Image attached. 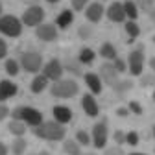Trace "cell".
<instances>
[{
  "instance_id": "obj_1",
  "label": "cell",
  "mask_w": 155,
  "mask_h": 155,
  "mask_svg": "<svg viewBox=\"0 0 155 155\" xmlns=\"http://www.w3.org/2000/svg\"><path fill=\"white\" fill-rule=\"evenodd\" d=\"M33 135L39 139H45V140H63L65 135H67V129L63 127V124L59 122H43L33 127Z\"/></svg>"
},
{
  "instance_id": "obj_2",
  "label": "cell",
  "mask_w": 155,
  "mask_h": 155,
  "mask_svg": "<svg viewBox=\"0 0 155 155\" xmlns=\"http://www.w3.org/2000/svg\"><path fill=\"white\" fill-rule=\"evenodd\" d=\"M13 120H22L28 126H39L43 124V113L37 111L35 107H17L13 109Z\"/></svg>"
},
{
  "instance_id": "obj_3",
  "label": "cell",
  "mask_w": 155,
  "mask_h": 155,
  "mask_svg": "<svg viewBox=\"0 0 155 155\" xmlns=\"http://www.w3.org/2000/svg\"><path fill=\"white\" fill-rule=\"evenodd\" d=\"M50 92L55 98H72L80 92V87L74 80H59V81H54Z\"/></svg>"
},
{
  "instance_id": "obj_4",
  "label": "cell",
  "mask_w": 155,
  "mask_h": 155,
  "mask_svg": "<svg viewBox=\"0 0 155 155\" xmlns=\"http://www.w3.org/2000/svg\"><path fill=\"white\" fill-rule=\"evenodd\" d=\"M0 33L8 37H18L22 33V21H18L13 15H2L0 17Z\"/></svg>"
},
{
  "instance_id": "obj_5",
  "label": "cell",
  "mask_w": 155,
  "mask_h": 155,
  "mask_svg": "<svg viewBox=\"0 0 155 155\" xmlns=\"http://www.w3.org/2000/svg\"><path fill=\"white\" fill-rule=\"evenodd\" d=\"M21 67L26 72H39L43 67V57L37 52H24L21 55Z\"/></svg>"
},
{
  "instance_id": "obj_6",
  "label": "cell",
  "mask_w": 155,
  "mask_h": 155,
  "mask_svg": "<svg viewBox=\"0 0 155 155\" xmlns=\"http://www.w3.org/2000/svg\"><path fill=\"white\" fill-rule=\"evenodd\" d=\"M45 21V9L41 6H30L22 15V24L26 26H39Z\"/></svg>"
},
{
  "instance_id": "obj_7",
  "label": "cell",
  "mask_w": 155,
  "mask_h": 155,
  "mask_svg": "<svg viewBox=\"0 0 155 155\" xmlns=\"http://www.w3.org/2000/svg\"><path fill=\"white\" fill-rule=\"evenodd\" d=\"M92 144L98 150L105 148V144H107V126H105V122L94 124V127H92Z\"/></svg>"
},
{
  "instance_id": "obj_8",
  "label": "cell",
  "mask_w": 155,
  "mask_h": 155,
  "mask_svg": "<svg viewBox=\"0 0 155 155\" xmlns=\"http://www.w3.org/2000/svg\"><path fill=\"white\" fill-rule=\"evenodd\" d=\"M129 72L133 76H140L142 74V68H144V54H142V48L139 50H133L129 54Z\"/></svg>"
},
{
  "instance_id": "obj_9",
  "label": "cell",
  "mask_w": 155,
  "mask_h": 155,
  "mask_svg": "<svg viewBox=\"0 0 155 155\" xmlns=\"http://www.w3.org/2000/svg\"><path fill=\"white\" fill-rule=\"evenodd\" d=\"M43 74L48 78V80H52V81H59V80H61V76H63V65H61V61L50 59V61L45 65Z\"/></svg>"
},
{
  "instance_id": "obj_10",
  "label": "cell",
  "mask_w": 155,
  "mask_h": 155,
  "mask_svg": "<svg viewBox=\"0 0 155 155\" xmlns=\"http://www.w3.org/2000/svg\"><path fill=\"white\" fill-rule=\"evenodd\" d=\"M100 80H104L107 85H114L116 81H118V72H116L114 65L113 63H104L100 67Z\"/></svg>"
},
{
  "instance_id": "obj_11",
  "label": "cell",
  "mask_w": 155,
  "mask_h": 155,
  "mask_svg": "<svg viewBox=\"0 0 155 155\" xmlns=\"http://www.w3.org/2000/svg\"><path fill=\"white\" fill-rule=\"evenodd\" d=\"M35 35L41 39V41H54L57 39V28L54 24H39L37 30H35Z\"/></svg>"
},
{
  "instance_id": "obj_12",
  "label": "cell",
  "mask_w": 155,
  "mask_h": 155,
  "mask_svg": "<svg viewBox=\"0 0 155 155\" xmlns=\"http://www.w3.org/2000/svg\"><path fill=\"white\" fill-rule=\"evenodd\" d=\"M107 18L111 22H124L126 21V11L120 2H113L107 8Z\"/></svg>"
},
{
  "instance_id": "obj_13",
  "label": "cell",
  "mask_w": 155,
  "mask_h": 155,
  "mask_svg": "<svg viewBox=\"0 0 155 155\" xmlns=\"http://www.w3.org/2000/svg\"><path fill=\"white\" fill-rule=\"evenodd\" d=\"M104 13H105V9H104V6L100 2H92L85 9V17H87V21H91V22H100Z\"/></svg>"
},
{
  "instance_id": "obj_14",
  "label": "cell",
  "mask_w": 155,
  "mask_h": 155,
  "mask_svg": "<svg viewBox=\"0 0 155 155\" xmlns=\"http://www.w3.org/2000/svg\"><path fill=\"white\" fill-rule=\"evenodd\" d=\"M52 113H54L55 122H59V124H67V122L72 120V111L68 107H65V105H55L52 109Z\"/></svg>"
},
{
  "instance_id": "obj_15",
  "label": "cell",
  "mask_w": 155,
  "mask_h": 155,
  "mask_svg": "<svg viewBox=\"0 0 155 155\" xmlns=\"http://www.w3.org/2000/svg\"><path fill=\"white\" fill-rule=\"evenodd\" d=\"M17 94V85L9 80H2L0 81V102H4L8 98H13Z\"/></svg>"
},
{
  "instance_id": "obj_16",
  "label": "cell",
  "mask_w": 155,
  "mask_h": 155,
  "mask_svg": "<svg viewBox=\"0 0 155 155\" xmlns=\"http://www.w3.org/2000/svg\"><path fill=\"white\" fill-rule=\"evenodd\" d=\"M81 107L83 111L89 114V116H98V104H96V100L92 98V94H85L81 98Z\"/></svg>"
},
{
  "instance_id": "obj_17",
  "label": "cell",
  "mask_w": 155,
  "mask_h": 155,
  "mask_svg": "<svg viewBox=\"0 0 155 155\" xmlns=\"http://www.w3.org/2000/svg\"><path fill=\"white\" fill-rule=\"evenodd\" d=\"M85 83L91 89V92H94V94H100L102 92V80H100L98 74H92V72L85 74Z\"/></svg>"
},
{
  "instance_id": "obj_18",
  "label": "cell",
  "mask_w": 155,
  "mask_h": 155,
  "mask_svg": "<svg viewBox=\"0 0 155 155\" xmlns=\"http://www.w3.org/2000/svg\"><path fill=\"white\" fill-rule=\"evenodd\" d=\"M72 21H74V13H72L70 9H63L59 15H57L55 24L59 26V28H68V26L72 24Z\"/></svg>"
},
{
  "instance_id": "obj_19",
  "label": "cell",
  "mask_w": 155,
  "mask_h": 155,
  "mask_svg": "<svg viewBox=\"0 0 155 155\" xmlns=\"http://www.w3.org/2000/svg\"><path fill=\"white\" fill-rule=\"evenodd\" d=\"M48 85V78L45 74H39L33 78V81H31V92L33 94H39V92H43Z\"/></svg>"
},
{
  "instance_id": "obj_20",
  "label": "cell",
  "mask_w": 155,
  "mask_h": 155,
  "mask_svg": "<svg viewBox=\"0 0 155 155\" xmlns=\"http://www.w3.org/2000/svg\"><path fill=\"white\" fill-rule=\"evenodd\" d=\"M8 129H9L11 135H15V137H22V135L26 133V124L22 120H11Z\"/></svg>"
},
{
  "instance_id": "obj_21",
  "label": "cell",
  "mask_w": 155,
  "mask_h": 155,
  "mask_svg": "<svg viewBox=\"0 0 155 155\" xmlns=\"http://www.w3.org/2000/svg\"><path fill=\"white\" fill-rule=\"evenodd\" d=\"M122 6H124L126 17L129 18V21H135V18L139 17V8H137V4H135V2H131V0H126Z\"/></svg>"
},
{
  "instance_id": "obj_22",
  "label": "cell",
  "mask_w": 155,
  "mask_h": 155,
  "mask_svg": "<svg viewBox=\"0 0 155 155\" xmlns=\"http://www.w3.org/2000/svg\"><path fill=\"white\" fill-rule=\"evenodd\" d=\"M63 150L67 155H81V148H80V142L78 140H65Z\"/></svg>"
},
{
  "instance_id": "obj_23",
  "label": "cell",
  "mask_w": 155,
  "mask_h": 155,
  "mask_svg": "<svg viewBox=\"0 0 155 155\" xmlns=\"http://www.w3.org/2000/svg\"><path fill=\"white\" fill-rule=\"evenodd\" d=\"M126 33L129 35V43H133V39H137L139 33H140L139 24L135 22V21H127V22H126Z\"/></svg>"
},
{
  "instance_id": "obj_24",
  "label": "cell",
  "mask_w": 155,
  "mask_h": 155,
  "mask_svg": "<svg viewBox=\"0 0 155 155\" xmlns=\"http://www.w3.org/2000/svg\"><path fill=\"white\" fill-rule=\"evenodd\" d=\"M26 140L22 139V137H17L15 140H13V144H11V151H13V155H24V151H26Z\"/></svg>"
},
{
  "instance_id": "obj_25",
  "label": "cell",
  "mask_w": 155,
  "mask_h": 155,
  "mask_svg": "<svg viewBox=\"0 0 155 155\" xmlns=\"http://www.w3.org/2000/svg\"><path fill=\"white\" fill-rule=\"evenodd\" d=\"M100 55L105 57V59H116V50L111 43H104L100 48Z\"/></svg>"
},
{
  "instance_id": "obj_26",
  "label": "cell",
  "mask_w": 155,
  "mask_h": 155,
  "mask_svg": "<svg viewBox=\"0 0 155 155\" xmlns=\"http://www.w3.org/2000/svg\"><path fill=\"white\" fill-rule=\"evenodd\" d=\"M94 57H96L94 50H91V48H81V52H80V63L89 65V63L94 61Z\"/></svg>"
},
{
  "instance_id": "obj_27",
  "label": "cell",
  "mask_w": 155,
  "mask_h": 155,
  "mask_svg": "<svg viewBox=\"0 0 155 155\" xmlns=\"http://www.w3.org/2000/svg\"><path fill=\"white\" fill-rule=\"evenodd\" d=\"M76 140L80 142V146H89L91 144V137L87 131H78L76 133Z\"/></svg>"
},
{
  "instance_id": "obj_28",
  "label": "cell",
  "mask_w": 155,
  "mask_h": 155,
  "mask_svg": "<svg viewBox=\"0 0 155 155\" xmlns=\"http://www.w3.org/2000/svg\"><path fill=\"white\" fill-rule=\"evenodd\" d=\"M113 87H114V91L118 92V94H124L126 91H129V89L133 87V83H131V81H116Z\"/></svg>"
},
{
  "instance_id": "obj_29",
  "label": "cell",
  "mask_w": 155,
  "mask_h": 155,
  "mask_svg": "<svg viewBox=\"0 0 155 155\" xmlns=\"http://www.w3.org/2000/svg\"><path fill=\"white\" fill-rule=\"evenodd\" d=\"M6 72H8L9 76H17V74H18V63H17L15 59H8V61H6Z\"/></svg>"
},
{
  "instance_id": "obj_30",
  "label": "cell",
  "mask_w": 155,
  "mask_h": 155,
  "mask_svg": "<svg viewBox=\"0 0 155 155\" xmlns=\"http://www.w3.org/2000/svg\"><path fill=\"white\" fill-rule=\"evenodd\" d=\"M126 144H129V146H137L139 144V135H137V131H129L126 135Z\"/></svg>"
},
{
  "instance_id": "obj_31",
  "label": "cell",
  "mask_w": 155,
  "mask_h": 155,
  "mask_svg": "<svg viewBox=\"0 0 155 155\" xmlns=\"http://www.w3.org/2000/svg\"><path fill=\"white\" fill-rule=\"evenodd\" d=\"M113 65H114V68H116V72H118V74L127 70V65H126V63L120 59V57H116V59H113Z\"/></svg>"
},
{
  "instance_id": "obj_32",
  "label": "cell",
  "mask_w": 155,
  "mask_h": 155,
  "mask_svg": "<svg viewBox=\"0 0 155 155\" xmlns=\"http://www.w3.org/2000/svg\"><path fill=\"white\" fill-rule=\"evenodd\" d=\"M104 155H124V150L116 144V146H113V148H107V150L104 151Z\"/></svg>"
},
{
  "instance_id": "obj_33",
  "label": "cell",
  "mask_w": 155,
  "mask_h": 155,
  "mask_svg": "<svg viewBox=\"0 0 155 155\" xmlns=\"http://www.w3.org/2000/svg\"><path fill=\"white\" fill-rule=\"evenodd\" d=\"M70 4H72V8H74L76 11H81V9L89 4V0H70Z\"/></svg>"
},
{
  "instance_id": "obj_34",
  "label": "cell",
  "mask_w": 155,
  "mask_h": 155,
  "mask_svg": "<svg viewBox=\"0 0 155 155\" xmlns=\"http://www.w3.org/2000/svg\"><path fill=\"white\" fill-rule=\"evenodd\" d=\"M127 109H129L131 113H135V114H142V107H140V104H139V102H129Z\"/></svg>"
},
{
  "instance_id": "obj_35",
  "label": "cell",
  "mask_w": 155,
  "mask_h": 155,
  "mask_svg": "<svg viewBox=\"0 0 155 155\" xmlns=\"http://www.w3.org/2000/svg\"><path fill=\"white\" fill-rule=\"evenodd\" d=\"M153 2H155V0H137V2H135V4H137V8L140 6L142 9H151Z\"/></svg>"
},
{
  "instance_id": "obj_36",
  "label": "cell",
  "mask_w": 155,
  "mask_h": 155,
  "mask_svg": "<svg viewBox=\"0 0 155 155\" xmlns=\"http://www.w3.org/2000/svg\"><path fill=\"white\" fill-rule=\"evenodd\" d=\"M114 142L118 144V146L124 144V142H126V133H124V131H114Z\"/></svg>"
},
{
  "instance_id": "obj_37",
  "label": "cell",
  "mask_w": 155,
  "mask_h": 155,
  "mask_svg": "<svg viewBox=\"0 0 155 155\" xmlns=\"http://www.w3.org/2000/svg\"><path fill=\"white\" fill-rule=\"evenodd\" d=\"M67 68H68L70 72H74V74H78V76H80V74H81V70H80V67H78V63H72V61H68V63H67Z\"/></svg>"
},
{
  "instance_id": "obj_38",
  "label": "cell",
  "mask_w": 155,
  "mask_h": 155,
  "mask_svg": "<svg viewBox=\"0 0 155 155\" xmlns=\"http://www.w3.org/2000/svg\"><path fill=\"white\" fill-rule=\"evenodd\" d=\"M6 116H9V109H8L4 104H0V122H2Z\"/></svg>"
},
{
  "instance_id": "obj_39",
  "label": "cell",
  "mask_w": 155,
  "mask_h": 155,
  "mask_svg": "<svg viewBox=\"0 0 155 155\" xmlns=\"http://www.w3.org/2000/svg\"><path fill=\"white\" fill-rule=\"evenodd\" d=\"M6 54H8V45L4 43V39H0V59L6 57Z\"/></svg>"
},
{
  "instance_id": "obj_40",
  "label": "cell",
  "mask_w": 155,
  "mask_h": 155,
  "mask_svg": "<svg viewBox=\"0 0 155 155\" xmlns=\"http://www.w3.org/2000/svg\"><path fill=\"white\" fill-rule=\"evenodd\" d=\"M116 114H118V116H127V114H129V109H126V107H118V109H116Z\"/></svg>"
},
{
  "instance_id": "obj_41",
  "label": "cell",
  "mask_w": 155,
  "mask_h": 155,
  "mask_svg": "<svg viewBox=\"0 0 155 155\" xmlns=\"http://www.w3.org/2000/svg\"><path fill=\"white\" fill-rule=\"evenodd\" d=\"M80 35H81V37H89V35H91V30H89L87 26H81V28H80Z\"/></svg>"
},
{
  "instance_id": "obj_42",
  "label": "cell",
  "mask_w": 155,
  "mask_h": 155,
  "mask_svg": "<svg viewBox=\"0 0 155 155\" xmlns=\"http://www.w3.org/2000/svg\"><path fill=\"white\" fill-rule=\"evenodd\" d=\"M0 155H8V146L4 142H0Z\"/></svg>"
},
{
  "instance_id": "obj_43",
  "label": "cell",
  "mask_w": 155,
  "mask_h": 155,
  "mask_svg": "<svg viewBox=\"0 0 155 155\" xmlns=\"http://www.w3.org/2000/svg\"><path fill=\"white\" fill-rule=\"evenodd\" d=\"M150 67L155 70V57H151V59H150Z\"/></svg>"
},
{
  "instance_id": "obj_44",
  "label": "cell",
  "mask_w": 155,
  "mask_h": 155,
  "mask_svg": "<svg viewBox=\"0 0 155 155\" xmlns=\"http://www.w3.org/2000/svg\"><path fill=\"white\" fill-rule=\"evenodd\" d=\"M30 155H50L48 151H39V153H30Z\"/></svg>"
},
{
  "instance_id": "obj_45",
  "label": "cell",
  "mask_w": 155,
  "mask_h": 155,
  "mask_svg": "<svg viewBox=\"0 0 155 155\" xmlns=\"http://www.w3.org/2000/svg\"><path fill=\"white\" fill-rule=\"evenodd\" d=\"M46 2H50V4H57L59 0H46Z\"/></svg>"
},
{
  "instance_id": "obj_46",
  "label": "cell",
  "mask_w": 155,
  "mask_h": 155,
  "mask_svg": "<svg viewBox=\"0 0 155 155\" xmlns=\"http://www.w3.org/2000/svg\"><path fill=\"white\" fill-rule=\"evenodd\" d=\"M129 155H146V153H129Z\"/></svg>"
},
{
  "instance_id": "obj_47",
  "label": "cell",
  "mask_w": 155,
  "mask_h": 155,
  "mask_svg": "<svg viewBox=\"0 0 155 155\" xmlns=\"http://www.w3.org/2000/svg\"><path fill=\"white\" fill-rule=\"evenodd\" d=\"M0 17H2V4H0Z\"/></svg>"
},
{
  "instance_id": "obj_48",
  "label": "cell",
  "mask_w": 155,
  "mask_h": 155,
  "mask_svg": "<svg viewBox=\"0 0 155 155\" xmlns=\"http://www.w3.org/2000/svg\"><path fill=\"white\" fill-rule=\"evenodd\" d=\"M83 155H96V153H83Z\"/></svg>"
},
{
  "instance_id": "obj_49",
  "label": "cell",
  "mask_w": 155,
  "mask_h": 155,
  "mask_svg": "<svg viewBox=\"0 0 155 155\" xmlns=\"http://www.w3.org/2000/svg\"><path fill=\"white\" fill-rule=\"evenodd\" d=\"M153 137H155V126H153Z\"/></svg>"
},
{
  "instance_id": "obj_50",
  "label": "cell",
  "mask_w": 155,
  "mask_h": 155,
  "mask_svg": "<svg viewBox=\"0 0 155 155\" xmlns=\"http://www.w3.org/2000/svg\"><path fill=\"white\" fill-rule=\"evenodd\" d=\"M153 43H155V35H153Z\"/></svg>"
},
{
  "instance_id": "obj_51",
  "label": "cell",
  "mask_w": 155,
  "mask_h": 155,
  "mask_svg": "<svg viewBox=\"0 0 155 155\" xmlns=\"http://www.w3.org/2000/svg\"><path fill=\"white\" fill-rule=\"evenodd\" d=\"M153 100H155V92H153Z\"/></svg>"
}]
</instances>
